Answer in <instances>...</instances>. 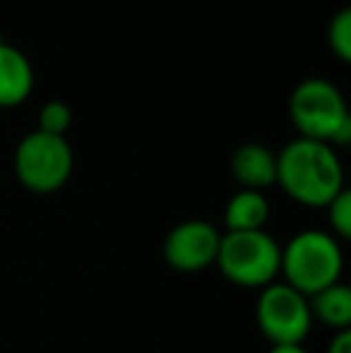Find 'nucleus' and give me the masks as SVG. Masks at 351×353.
I'll return each instance as SVG.
<instances>
[{
  "instance_id": "1",
  "label": "nucleus",
  "mask_w": 351,
  "mask_h": 353,
  "mask_svg": "<svg viewBox=\"0 0 351 353\" xmlns=\"http://www.w3.org/2000/svg\"><path fill=\"white\" fill-rule=\"evenodd\" d=\"M274 183L299 205L328 207L344 190V171L330 144L299 137L277 154Z\"/></svg>"
},
{
  "instance_id": "2",
  "label": "nucleus",
  "mask_w": 351,
  "mask_h": 353,
  "mask_svg": "<svg viewBox=\"0 0 351 353\" xmlns=\"http://www.w3.org/2000/svg\"><path fill=\"white\" fill-rule=\"evenodd\" d=\"M344 267L342 248L332 233L301 231L281 250L279 274L294 291L310 298L339 281Z\"/></svg>"
},
{
  "instance_id": "3",
  "label": "nucleus",
  "mask_w": 351,
  "mask_h": 353,
  "mask_svg": "<svg viewBox=\"0 0 351 353\" xmlns=\"http://www.w3.org/2000/svg\"><path fill=\"white\" fill-rule=\"evenodd\" d=\"M214 265L226 281L243 288H265L279 274L281 248L263 231L221 233Z\"/></svg>"
},
{
  "instance_id": "4",
  "label": "nucleus",
  "mask_w": 351,
  "mask_h": 353,
  "mask_svg": "<svg viewBox=\"0 0 351 353\" xmlns=\"http://www.w3.org/2000/svg\"><path fill=\"white\" fill-rule=\"evenodd\" d=\"M289 116L296 130H299V137L325 142L330 147H332V140L339 132V128L351 121V113L342 92L332 82L320 77L303 79L291 92Z\"/></svg>"
},
{
  "instance_id": "5",
  "label": "nucleus",
  "mask_w": 351,
  "mask_h": 353,
  "mask_svg": "<svg viewBox=\"0 0 351 353\" xmlns=\"http://www.w3.org/2000/svg\"><path fill=\"white\" fill-rule=\"evenodd\" d=\"M72 173V149L66 137L34 130L14 149V176L37 195L58 192Z\"/></svg>"
},
{
  "instance_id": "6",
  "label": "nucleus",
  "mask_w": 351,
  "mask_h": 353,
  "mask_svg": "<svg viewBox=\"0 0 351 353\" xmlns=\"http://www.w3.org/2000/svg\"><path fill=\"white\" fill-rule=\"evenodd\" d=\"M255 320L272 346L303 344L313 325L308 298L284 281H272L260 291L255 303Z\"/></svg>"
},
{
  "instance_id": "7",
  "label": "nucleus",
  "mask_w": 351,
  "mask_h": 353,
  "mask_svg": "<svg viewBox=\"0 0 351 353\" xmlns=\"http://www.w3.org/2000/svg\"><path fill=\"white\" fill-rule=\"evenodd\" d=\"M221 233L205 219H188L169 231L164 241V260L171 270L195 274L214 265Z\"/></svg>"
},
{
  "instance_id": "8",
  "label": "nucleus",
  "mask_w": 351,
  "mask_h": 353,
  "mask_svg": "<svg viewBox=\"0 0 351 353\" xmlns=\"http://www.w3.org/2000/svg\"><path fill=\"white\" fill-rule=\"evenodd\" d=\"M231 176L243 185V190H263L277 181V154L265 144H241L231 154Z\"/></svg>"
},
{
  "instance_id": "9",
  "label": "nucleus",
  "mask_w": 351,
  "mask_h": 353,
  "mask_svg": "<svg viewBox=\"0 0 351 353\" xmlns=\"http://www.w3.org/2000/svg\"><path fill=\"white\" fill-rule=\"evenodd\" d=\"M34 87L32 63L19 48L0 43V106H17Z\"/></svg>"
},
{
  "instance_id": "10",
  "label": "nucleus",
  "mask_w": 351,
  "mask_h": 353,
  "mask_svg": "<svg viewBox=\"0 0 351 353\" xmlns=\"http://www.w3.org/2000/svg\"><path fill=\"white\" fill-rule=\"evenodd\" d=\"M308 307L313 320H320L323 325L332 327L337 332L349 330L351 325V288L347 283L337 281L323 291L313 293L308 298Z\"/></svg>"
},
{
  "instance_id": "11",
  "label": "nucleus",
  "mask_w": 351,
  "mask_h": 353,
  "mask_svg": "<svg viewBox=\"0 0 351 353\" xmlns=\"http://www.w3.org/2000/svg\"><path fill=\"white\" fill-rule=\"evenodd\" d=\"M270 216V205L258 190H239L224 210L226 231H263Z\"/></svg>"
},
{
  "instance_id": "12",
  "label": "nucleus",
  "mask_w": 351,
  "mask_h": 353,
  "mask_svg": "<svg viewBox=\"0 0 351 353\" xmlns=\"http://www.w3.org/2000/svg\"><path fill=\"white\" fill-rule=\"evenodd\" d=\"M70 123H72V113H70V106H68V103L48 101V103H43L41 111H39V128L37 130L48 132V135L66 137Z\"/></svg>"
},
{
  "instance_id": "13",
  "label": "nucleus",
  "mask_w": 351,
  "mask_h": 353,
  "mask_svg": "<svg viewBox=\"0 0 351 353\" xmlns=\"http://www.w3.org/2000/svg\"><path fill=\"white\" fill-rule=\"evenodd\" d=\"M328 39L332 51L342 58L344 63L351 61V10L342 8L337 14L332 17L328 29Z\"/></svg>"
},
{
  "instance_id": "14",
  "label": "nucleus",
  "mask_w": 351,
  "mask_h": 353,
  "mask_svg": "<svg viewBox=\"0 0 351 353\" xmlns=\"http://www.w3.org/2000/svg\"><path fill=\"white\" fill-rule=\"evenodd\" d=\"M328 219L334 236L344 238V241L351 238V192L347 188L328 205Z\"/></svg>"
},
{
  "instance_id": "15",
  "label": "nucleus",
  "mask_w": 351,
  "mask_h": 353,
  "mask_svg": "<svg viewBox=\"0 0 351 353\" xmlns=\"http://www.w3.org/2000/svg\"><path fill=\"white\" fill-rule=\"evenodd\" d=\"M328 353H351V332H337L328 346Z\"/></svg>"
},
{
  "instance_id": "16",
  "label": "nucleus",
  "mask_w": 351,
  "mask_h": 353,
  "mask_svg": "<svg viewBox=\"0 0 351 353\" xmlns=\"http://www.w3.org/2000/svg\"><path fill=\"white\" fill-rule=\"evenodd\" d=\"M270 353H305V349L301 344H274Z\"/></svg>"
},
{
  "instance_id": "17",
  "label": "nucleus",
  "mask_w": 351,
  "mask_h": 353,
  "mask_svg": "<svg viewBox=\"0 0 351 353\" xmlns=\"http://www.w3.org/2000/svg\"><path fill=\"white\" fill-rule=\"evenodd\" d=\"M0 43H3V37H0Z\"/></svg>"
}]
</instances>
